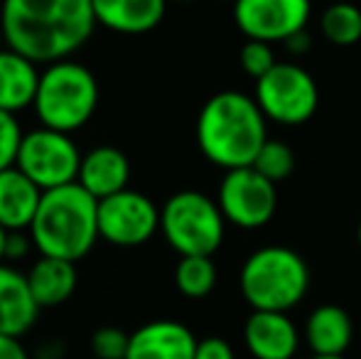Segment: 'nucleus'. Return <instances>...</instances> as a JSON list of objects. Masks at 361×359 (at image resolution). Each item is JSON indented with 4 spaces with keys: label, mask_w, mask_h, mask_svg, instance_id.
I'll list each match as a JSON object with an SVG mask.
<instances>
[{
    "label": "nucleus",
    "mask_w": 361,
    "mask_h": 359,
    "mask_svg": "<svg viewBox=\"0 0 361 359\" xmlns=\"http://www.w3.org/2000/svg\"><path fill=\"white\" fill-rule=\"evenodd\" d=\"M0 25L10 49L47 67L72 59L99 23L91 0H3Z\"/></svg>",
    "instance_id": "obj_1"
},
{
    "label": "nucleus",
    "mask_w": 361,
    "mask_h": 359,
    "mask_svg": "<svg viewBox=\"0 0 361 359\" xmlns=\"http://www.w3.org/2000/svg\"><path fill=\"white\" fill-rule=\"evenodd\" d=\"M266 116L253 96L241 91H219L200 111L197 143L216 168H251L266 145Z\"/></svg>",
    "instance_id": "obj_2"
},
{
    "label": "nucleus",
    "mask_w": 361,
    "mask_h": 359,
    "mask_svg": "<svg viewBox=\"0 0 361 359\" xmlns=\"http://www.w3.org/2000/svg\"><path fill=\"white\" fill-rule=\"evenodd\" d=\"M30 236L39 256L81 261L96 246L99 236V200L79 182L42 192Z\"/></svg>",
    "instance_id": "obj_3"
},
{
    "label": "nucleus",
    "mask_w": 361,
    "mask_h": 359,
    "mask_svg": "<svg viewBox=\"0 0 361 359\" xmlns=\"http://www.w3.org/2000/svg\"><path fill=\"white\" fill-rule=\"evenodd\" d=\"M99 99L101 91L94 72L81 62L62 59L39 72L32 109L39 126L72 135L94 118Z\"/></svg>",
    "instance_id": "obj_4"
},
{
    "label": "nucleus",
    "mask_w": 361,
    "mask_h": 359,
    "mask_svg": "<svg viewBox=\"0 0 361 359\" xmlns=\"http://www.w3.org/2000/svg\"><path fill=\"white\" fill-rule=\"evenodd\" d=\"M238 286L253 310L288 312L307 296L310 269L288 246H263L243 261Z\"/></svg>",
    "instance_id": "obj_5"
},
{
    "label": "nucleus",
    "mask_w": 361,
    "mask_h": 359,
    "mask_svg": "<svg viewBox=\"0 0 361 359\" xmlns=\"http://www.w3.org/2000/svg\"><path fill=\"white\" fill-rule=\"evenodd\" d=\"M221 209L197 190L175 192L160 209V231L180 256H214L224 241Z\"/></svg>",
    "instance_id": "obj_6"
},
{
    "label": "nucleus",
    "mask_w": 361,
    "mask_h": 359,
    "mask_svg": "<svg viewBox=\"0 0 361 359\" xmlns=\"http://www.w3.org/2000/svg\"><path fill=\"white\" fill-rule=\"evenodd\" d=\"M81 150L69 133L54 128L25 130L15 168L27 175L42 192L74 185L79 178Z\"/></svg>",
    "instance_id": "obj_7"
},
{
    "label": "nucleus",
    "mask_w": 361,
    "mask_h": 359,
    "mask_svg": "<svg viewBox=\"0 0 361 359\" xmlns=\"http://www.w3.org/2000/svg\"><path fill=\"white\" fill-rule=\"evenodd\" d=\"M263 116L283 126H300L314 116L319 106L317 82L307 69L293 62H278L256 82V96Z\"/></svg>",
    "instance_id": "obj_8"
},
{
    "label": "nucleus",
    "mask_w": 361,
    "mask_h": 359,
    "mask_svg": "<svg viewBox=\"0 0 361 359\" xmlns=\"http://www.w3.org/2000/svg\"><path fill=\"white\" fill-rule=\"evenodd\" d=\"M216 205L224 219L241 229H261L278 209V192L256 168L228 170L219 185Z\"/></svg>",
    "instance_id": "obj_9"
},
{
    "label": "nucleus",
    "mask_w": 361,
    "mask_h": 359,
    "mask_svg": "<svg viewBox=\"0 0 361 359\" xmlns=\"http://www.w3.org/2000/svg\"><path fill=\"white\" fill-rule=\"evenodd\" d=\"M160 231V209L138 190H123L99 202V236L114 246L133 249Z\"/></svg>",
    "instance_id": "obj_10"
},
{
    "label": "nucleus",
    "mask_w": 361,
    "mask_h": 359,
    "mask_svg": "<svg viewBox=\"0 0 361 359\" xmlns=\"http://www.w3.org/2000/svg\"><path fill=\"white\" fill-rule=\"evenodd\" d=\"M312 3L310 0H236L233 20L248 39L286 42L307 28Z\"/></svg>",
    "instance_id": "obj_11"
},
{
    "label": "nucleus",
    "mask_w": 361,
    "mask_h": 359,
    "mask_svg": "<svg viewBox=\"0 0 361 359\" xmlns=\"http://www.w3.org/2000/svg\"><path fill=\"white\" fill-rule=\"evenodd\" d=\"M243 342L253 359H293L300 350V330L288 312L253 310L243 325Z\"/></svg>",
    "instance_id": "obj_12"
},
{
    "label": "nucleus",
    "mask_w": 361,
    "mask_h": 359,
    "mask_svg": "<svg viewBox=\"0 0 361 359\" xmlns=\"http://www.w3.org/2000/svg\"><path fill=\"white\" fill-rule=\"evenodd\" d=\"M197 337L177 320H152L130 332L126 359H195Z\"/></svg>",
    "instance_id": "obj_13"
},
{
    "label": "nucleus",
    "mask_w": 361,
    "mask_h": 359,
    "mask_svg": "<svg viewBox=\"0 0 361 359\" xmlns=\"http://www.w3.org/2000/svg\"><path fill=\"white\" fill-rule=\"evenodd\" d=\"M39 310L42 308L30 291L27 276L10 264H0V335H27L37 322Z\"/></svg>",
    "instance_id": "obj_14"
},
{
    "label": "nucleus",
    "mask_w": 361,
    "mask_h": 359,
    "mask_svg": "<svg viewBox=\"0 0 361 359\" xmlns=\"http://www.w3.org/2000/svg\"><path fill=\"white\" fill-rule=\"evenodd\" d=\"M130 180V163L123 150L114 145H96L89 153L81 155L79 165V182L94 200H106L116 192L128 190Z\"/></svg>",
    "instance_id": "obj_15"
},
{
    "label": "nucleus",
    "mask_w": 361,
    "mask_h": 359,
    "mask_svg": "<svg viewBox=\"0 0 361 359\" xmlns=\"http://www.w3.org/2000/svg\"><path fill=\"white\" fill-rule=\"evenodd\" d=\"M101 28L121 35H145L162 23L167 0H91Z\"/></svg>",
    "instance_id": "obj_16"
},
{
    "label": "nucleus",
    "mask_w": 361,
    "mask_h": 359,
    "mask_svg": "<svg viewBox=\"0 0 361 359\" xmlns=\"http://www.w3.org/2000/svg\"><path fill=\"white\" fill-rule=\"evenodd\" d=\"M42 190L18 168L0 170V224L8 231H30Z\"/></svg>",
    "instance_id": "obj_17"
},
{
    "label": "nucleus",
    "mask_w": 361,
    "mask_h": 359,
    "mask_svg": "<svg viewBox=\"0 0 361 359\" xmlns=\"http://www.w3.org/2000/svg\"><path fill=\"white\" fill-rule=\"evenodd\" d=\"M354 337L352 317L339 305H319L310 312L305 322V342L312 355L322 357H342L349 350Z\"/></svg>",
    "instance_id": "obj_18"
},
{
    "label": "nucleus",
    "mask_w": 361,
    "mask_h": 359,
    "mask_svg": "<svg viewBox=\"0 0 361 359\" xmlns=\"http://www.w3.org/2000/svg\"><path fill=\"white\" fill-rule=\"evenodd\" d=\"M39 84V69L15 49H0V109L8 114L27 109L35 104Z\"/></svg>",
    "instance_id": "obj_19"
},
{
    "label": "nucleus",
    "mask_w": 361,
    "mask_h": 359,
    "mask_svg": "<svg viewBox=\"0 0 361 359\" xmlns=\"http://www.w3.org/2000/svg\"><path fill=\"white\" fill-rule=\"evenodd\" d=\"M25 276H27L30 291H32L39 308H57L67 303L74 296L76 283H79L76 264L64 259H52V256H39Z\"/></svg>",
    "instance_id": "obj_20"
},
{
    "label": "nucleus",
    "mask_w": 361,
    "mask_h": 359,
    "mask_svg": "<svg viewBox=\"0 0 361 359\" xmlns=\"http://www.w3.org/2000/svg\"><path fill=\"white\" fill-rule=\"evenodd\" d=\"M175 286L192 300L209 296L216 286V266L212 256H180L175 266Z\"/></svg>",
    "instance_id": "obj_21"
},
{
    "label": "nucleus",
    "mask_w": 361,
    "mask_h": 359,
    "mask_svg": "<svg viewBox=\"0 0 361 359\" xmlns=\"http://www.w3.org/2000/svg\"><path fill=\"white\" fill-rule=\"evenodd\" d=\"M322 35L337 47H352L361 39V10L354 3H334L322 13Z\"/></svg>",
    "instance_id": "obj_22"
},
{
    "label": "nucleus",
    "mask_w": 361,
    "mask_h": 359,
    "mask_svg": "<svg viewBox=\"0 0 361 359\" xmlns=\"http://www.w3.org/2000/svg\"><path fill=\"white\" fill-rule=\"evenodd\" d=\"M251 168H256L266 180H271L273 185L288 180L295 170V153L288 143L283 140H266V145L261 148V153L256 155Z\"/></svg>",
    "instance_id": "obj_23"
},
{
    "label": "nucleus",
    "mask_w": 361,
    "mask_h": 359,
    "mask_svg": "<svg viewBox=\"0 0 361 359\" xmlns=\"http://www.w3.org/2000/svg\"><path fill=\"white\" fill-rule=\"evenodd\" d=\"M130 345V335L121 327L106 325L91 335V352L96 359H126Z\"/></svg>",
    "instance_id": "obj_24"
},
{
    "label": "nucleus",
    "mask_w": 361,
    "mask_h": 359,
    "mask_svg": "<svg viewBox=\"0 0 361 359\" xmlns=\"http://www.w3.org/2000/svg\"><path fill=\"white\" fill-rule=\"evenodd\" d=\"M238 62H241V69L253 77L258 82L261 77H266L273 67H276V57H273V49L268 42H261V39H246V44L238 52Z\"/></svg>",
    "instance_id": "obj_25"
},
{
    "label": "nucleus",
    "mask_w": 361,
    "mask_h": 359,
    "mask_svg": "<svg viewBox=\"0 0 361 359\" xmlns=\"http://www.w3.org/2000/svg\"><path fill=\"white\" fill-rule=\"evenodd\" d=\"M23 135L25 130L20 128V121L15 118V114L0 109V170H8L15 165Z\"/></svg>",
    "instance_id": "obj_26"
},
{
    "label": "nucleus",
    "mask_w": 361,
    "mask_h": 359,
    "mask_svg": "<svg viewBox=\"0 0 361 359\" xmlns=\"http://www.w3.org/2000/svg\"><path fill=\"white\" fill-rule=\"evenodd\" d=\"M195 359H236V355L224 337H204L197 342Z\"/></svg>",
    "instance_id": "obj_27"
},
{
    "label": "nucleus",
    "mask_w": 361,
    "mask_h": 359,
    "mask_svg": "<svg viewBox=\"0 0 361 359\" xmlns=\"http://www.w3.org/2000/svg\"><path fill=\"white\" fill-rule=\"evenodd\" d=\"M32 246L35 244H32L30 231H8V239H5V261L25 259Z\"/></svg>",
    "instance_id": "obj_28"
},
{
    "label": "nucleus",
    "mask_w": 361,
    "mask_h": 359,
    "mask_svg": "<svg viewBox=\"0 0 361 359\" xmlns=\"http://www.w3.org/2000/svg\"><path fill=\"white\" fill-rule=\"evenodd\" d=\"M0 359H30L20 337L0 335Z\"/></svg>",
    "instance_id": "obj_29"
},
{
    "label": "nucleus",
    "mask_w": 361,
    "mask_h": 359,
    "mask_svg": "<svg viewBox=\"0 0 361 359\" xmlns=\"http://www.w3.org/2000/svg\"><path fill=\"white\" fill-rule=\"evenodd\" d=\"M283 44L288 47V52H293V54H305L310 47H312V37H310L307 30H302V32L293 35V37L286 39Z\"/></svg>",
    "instance_id": "obj_30"
},
{
    "label": "nucleus",
    "mask_w": 361,
    "mask_h": 359,
    "mask_svg": "<svg viewBox=\"0 0 361 359\" xmlns=\"http://www.w3.org/2000/svg\"><path fill=\"white\" fill-rule=\"evenodd\" d=\"M5 239H8V229L0 224V264H5Z\"/></svg>",
    "instance_id": "obj_31"
},
{
    "label": "nucleus",
    "mask_w": 361,
    "mask_h": 359,
    "mask_svg": "<svg viewBox=\"0 0 361 359\" xmlns=\"http://www.w3.org/2000/svg\"><path fill=\"white\" fill-rule=\"evenodd\" d=\"M8 44H5V35H3V25H0V49H5Z\"/></svg>",
    "instance_id": "obj_32"
},
{
    "label": "nucleus",
    "mask_w": 361,
    "mask_h": 359,
    "mask_svg": "<svg viewBox=\"0 0 361 359\" xmlns=\"http://www.w3.org/2000/svg\"><path fill=\"white\" fill-rule=\"evenodd\" d=\"M310 359H347V357H322V355H312V357H310Z\"/></svg>",
    "instance_id": "obj_33"
},
{
    "label": "nucleus",
    "mask_w": 361,
    "mask_h": 359,
    "mask_svg": "<svg viewBox=\"0 0 361 359\" xmlns=\"http://www.w3.org/2000/svg\"><path fill=\"white\" fill-rule=\"evenodd\" d=\"M357 239H359V246H361V221H359V229H357Z\"/></svg>",
    "instance_id": "obj_34"
},
{
    "label": "nucleus",
    "mask_w": 361,
    "mask_h": 359,
    "mask_svg": "<svg viewBox=\"0 0 361 359\" xmlns=\"http://www.w3.org/2000/svg\"><path fill=\"white\" fill-rule=\"evenodd\" d=\"M175 3H195V0H175Z\"/></svg>",
    "instance_id": "obj_35"
},
{
    "label": "nucleus",
    "mask_w": 361,
    "mask_h": 359,
    "mask_svg": "<svg viewBox=\"0 0 361 359\" xmlns=\"http://www.w3.org/2000/svg\"><path fill=\"white\" fill-rule=\"evenodd\" d=\"M233 3H236V0H233Z\"/></svg>",
    "instance_id": "obj_36"
}]
</instances>
